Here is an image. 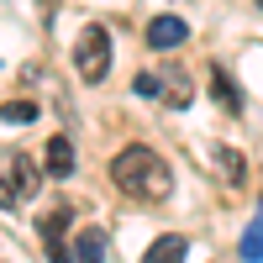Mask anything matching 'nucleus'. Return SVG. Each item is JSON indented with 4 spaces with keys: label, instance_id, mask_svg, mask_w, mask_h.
I'll return each mask as SVG.
<instances>
[{
    "label": "nucleus",
    "instance_id": "obj_1",
    "mask_svg": "<svg viewBox=\"0 0 263 263\" xmlns=\"http://www.w3.org/2000/svg\"><path fill=\"white\" fill-rule=\"evenodd\" d=\"M111 179L126 190V195H142V200H168V190H174V174H168V163L158 158L153 147H142V142H132V147H121L116 158H111Z\"/></svg>",
    "mask_w": 263,
    "mask_h": 263
},
{
    "label": "nucleus",
    "instance_id": "obj_2",
    "mask_svg": "<svg viewBox=\"0 0 263 263\" xmlns=\"http://www.w3.org/2000/svg\"><path fill=\"white\" fill-rule=\"evenodd\" d=\"M74 69H79V79H90V84H100L105 74H111V32L100 27H84V37L74 42Z\"/></svg>",
    "mask_w": 263,
    "mask_h": 263
},
{
    "label": "nucleus",
    "instance_id": "obj_3",
    "mask_svg": "<svg viewBox=\"0 0 263 263\" xmlns=\"http://www.w3.org/2000/svg\"><path fill=\"white\" fill-rule=\"evenodd\" d=\"M184 37H190V21H179V16H153L147 21V48H158V53L179 48Z\"/></svg>",
    "mask_w": 263,
    "mask_h": 263
},
{
    "label": "nucleus",
    "instance_id": "obj_4",
    "mask_svg": "<svg viewBox=\"0 0 263 263\" xmlns=\"http://www.w3.org/2000/svg\"><path fill=\"white\" fill-rule=\"evenodd\" d=\"M211 100L221 105L227 116H242V90H237V79L227 69H211Z\"/></svg>",
    "mask_w": 263,
    "mask_h": 263
},
{
    "label": "nucleus",
    "instance_id": "obj_5",
    "mask_svg": "<svg viewBox=\"0 0 263 263\" xmlns=\"http://www.w3.org/2000/svg\"><path fill=\"white\" fill-rule=\"evenodd\" d=\"M42 168H48L53 179H69V174H74V142L69 137H53L48 147H42Z\"/></svg>",
    "mask_w": 263,
    "mask_h": 263
},
{
    "label": "nucleus",
    "instance_id": "obj_6",
    "mask_svg": "<svg viewBox=\"0 0 263 263\" xmlns=\"http://www.w3.org/2000/svg\"><path fill=\"white\" fill-rule=\"evenodd\" d=\"M74 263H105V232L100 227H79L74 232Z\"/></svg>",
    "mask_w": 263,
    "mask_h": 263
},
{
    "label": "nucleus",
    "instance_id": "obj_7",
    "mask_svg": "<svg viewBox=\"0 0 263 263\" xmlns=\"http://www.w3.org/2000/svg\"><path fill=\"white\" fill-rule=\"evenodd\" d=\"M190 258V242L179 232H168V237H158V242H153L147 253H142V263H184Z\"/></svg>",
    "mask_w": 263,
    "mask_h": 263
},
{
    "label": "nucleus",
    "instance_id": "obj_8",
    "mask_svg": "<svg viewBox=\"0 0 263 263\" xmlns=\"http://www.w3.org/2000/svg\"><path fill=\"white\" fill-rule=\"evenodd\" d=\"M237 258H242V263H263V205H258V216L248 221L242 242H237Z\"/></svg>",
    "mask_w": 263,
    "mask_h": 263
},
{
    "label": "nucleus",
    "instance_id": "obj_9",
    "mask_svg": "<svg viewBox=\"0 0 263 263\" xmlns=\"http://www.w3.org/2000/svg\"><path fill=\"white\" fill-rule=\"evenodd\" d=\"M11 168H16V195H21V200H27V195H37V168H32L27 153H16Z\"/></svg>",
    "mask_w": 263,
    "mask_h": 263
},
{
    "label": "nucleus",
    "instance_id": "obj_10",
    "mask_svg": "<svg viewBox=\"0 0 263 263\" xmlns=\"http://www.w3.org/2000/svg\"><path fill=\"white\" fill-rule=\"evenodd\" d=\"M190 95H195V90H190V79H184V74H168V84H163V100L174 105V111H184V105H190Z\"/></svg>",
    "mask_w": 263,
    "mask_h": 263
},
{
    "label": "nucleus",
    "instance_id": "obj_11",
    "mask_svg": "<svg viewBox=\"0 0 263 263\" xmlns=\"http://www.w3.org/2000/svg\"><path fill=\"white\" fill-rule=\"evenodd\" d=\"M6 121H16V126H27V121H37V100H6V111H0Z\"/></svg>",
    "mask_w": 263,
    "mask_h": 263
},
{
    "label": "nucleus",
    "instance_id": "obj_12",
    "mask_svg": "<svg viewBox=\"0 0 263 263\" xmlns=\"http://www.w3.org/2000/svg\"><path fill=\"white\" fill-rule=\"evenodd\" d=\"M216 168L227 174L232 184H242V158H237V147H221V158H216Z\"/></svg>",
    "mask_w": 263,
    "mask_h": 263
},
{
    "label": "nucleus",
    "instance_id": "obj_13",
    "mask_svg": "<svg viewBox=\"0 0 263 263\" xmlns=\"http://www.w3.org/2000/svg\"><path fill=\"white\" fill-rule=\"evenodd\" d=\"M132 95H142V100L163 95V79H158V74H137V79H132Z\"/></svg>",
    "mask_w": 263,
    "mask_h": 263
},
{
    "label": "nucleus",
    "instance_id": "obj_14",
    "mask_svg": "<svg viewBox=\"0 0 263 263\" xmlns=\"http://www.w3.org/2000/svg\"><path fill=\"white\" fill-rule=\"evenodd\" d=\"M63 227H69V205H58L48 221H42V242H48V237H63Z\"/></svg>",
    "mask_w": 263,
    "mask_h": 263
},
{
    "label": "nucleus",
    "instance_id": "obj_15",
    "mask_svg": "<svg viewBox=\"0 0 263 263\" xmlns=\"http://www.w3.org/2000/svg\"><path fill=\"white\" fill-rule=\"evenodd\" d=\"M16 200H21V195H16V190H11L6 179H0V205H16Z\"/></svg>",
    "mask_w": 263,
    "mask_h": 263
},
{
    "label": "nucleus",
    "instance_id": "obj_16",
    "mask_svg": "<svg viewBox=\"0 0 263 263\" xmlns=\"http://www.w3.org/2000/svg\"><path fill=\"white\" fill-rule=\"evenodd\" d=\"M258 6H263V0H258Z\"/></svg>",
    "mask_w": 263,
    "mask_h": 263
}]
</instances>
